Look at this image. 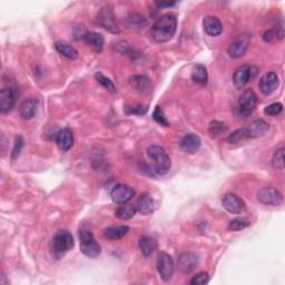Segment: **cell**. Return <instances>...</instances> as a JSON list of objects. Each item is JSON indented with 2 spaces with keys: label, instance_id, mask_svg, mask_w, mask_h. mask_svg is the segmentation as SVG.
Masks as SVG:
<instances>
[{
  "label": "cell",
  "instance_id": "obj_1",
  "mask_svg": "<svg viewBox=\"0 0 285 285\" xmlns=\"http://www.w3.org/2000/svg\"><path fill=\"white\" fill-rule=\"evenodd\" d=\"M177 18L174 14H166L158 18L152 27V38L156 42L171 40L176 32Z\"/></svg>",
  "mask_w": 285,
  "mask_h": 285
},
{
  "label": "cell",
  "instance_id": "obj_2",
  "mask_svg": "<svg viewBox=\"0 0 285 285\" xmlns=\"http://www.w3.org/2000/svg\"><path fill=\"white\" fill-rule=\"evenodd\" d=\"M147 156L152 162V167L157 175H165L171 168V158L166 151L158 145H152L147 149Z\"/></svg>",
  "mask_w": 285,
  "mask_h": 285
},
{
  "label": "cell",
  "instance_id": "obj_3",
  "mask_svg": "<svg viewBox=\"0 0 285 285\" xmlns=\"http://www.w3.org/2000/svg\"><path fill=\"white\" fill-rule=\"evenodd\" d=\"M79 243L81 253L89 259H96L102 253L101 245L96 242L94 235L88 229H79Z\"/></svg>",
  "mask_w": 285,
  "mask_h": 285
},
{
  "label": "cell",
  "instance_id": "obj_4",
  "mask_svg": "<svg viewBox=\"0 0 285 285\" xmlns=\"http://www.w3.org/2000/svg\"><path fill=\"white\" fill-rule=\"evenodd\" d=\"M74 238L71 233L66 231V229H62V231H58L55 234V236L53 238L52 250L55 256L62 257L74 248Z\"/></svg>",
  "mask_w": 285,
  "mask_h": 285
},
{
  "label": "cell",
  "instance_id": "obj_5",
  "mask_svg": "<svg viewBox=\"0 0 285 285\" xmlns=\"http://www.w3.org/2000/svg\"><path fill=\"white\" fill-rule=\"evenodd\" d=\"M257 103V98L255 92L252 89H245L238 101V114L241 117H249L253 113Z\"/></svg>",
  "mask_w": 285,
  "mask_h": 285
},
{
  "label": "cell",
  "instance_id": "obj_6",
  "mask_svg": "<svg viewBox=\"0 0 285 285\" xmlns=\"http://www.w3.org/2000/svg\"><path fill=\"white\" fill-rule=\"evenodd\" d=\"M97 23L113 34H119L120 29L117 25L113 9L111 7H104L97 15Z\"/></svg>",
  "mask_w": 285,
  "mask_h": 285
},
{
  "label": "cell",
  "instance_id": "obj_7",
  "mask_svg": "<svg viewBox=\"0 0 285 285\" xmlns=\"http://www.w3.org/2000/svg\"><path fill=\"white\" fill-rule=\"evenodd\" d=\"M174 270L175 266L172 256L165 253V252H161L157 256V271L160 273L163 281H171L174 274Z\"/></svg>",
  "mask_w": 285,
  "mask_h": 285
},
{
  "label": "cell",
  "instance_id": "obj_8",
  "mask_svg": "<svg viewBox=\"0 0 285 285\" xmlns=\"http://www.w3.org/2000/svg\"><path fill=\"white\" fill-rule=\"evenodd\" d=\"M250 42H251L250 35L243 34L235 37L227 48V53L229 55V57L240 58L244 56L250 46Z\"/></svg>",
  "mask_w": 285,
  "mask_h": 285
},
{
  "label": "cell",
  "instance_id": "obj_9",
  "mask_svg": "<svg viewBox=\"0 0 285 285\" xmlns=\"http://www.w3.org/2000/svg\"><path fill=\"white\" fill-rule=\"evenodd\" d=\"M257 200L264 205L278 206L282 204L283 196L276 188L264 187L260 189L259 193H257Z\"/></svg>",
  "mask_w": 285,
  "mask_h": 285
},
{
  "label": "cell",
  "instance_id": "obj_10",
  "mask_svg": "<svg viewBox=\"0 0 285 285\" xmlns=\"http://www.w3.org/2000/svg\"><path fill=\"white\" fill-rule=\"evenodd\" d=\"M199 255L194 252H184V253L178 256L177 260V267L180 273L189 274L193 272L199 265Z\"/></svg>",
  "mask_w": 285,
  "mask_h": 285
},
{
  "label": "cell",
  "instance_id": "obj_11",
  "mask_svg": "<svg viewBox=\"0 0 285 285\" xmlns=\"http://www.w3.org/2000/svg\"><path fill=\"white\" fill-rule=\"evenodd\" d=\"M19 92L15 87H5L0 91V111L2 113H7L14 108L17 102Z\"/></svg>",
  "mask_w": 285,
  "mask_h": 285
},
{
  "label": "cell",
  "instance_id": "obj_12",
  "mask_svg": "<svg viewBox=\"0 0 285 285\" xmlns=\"http://www.w3.org/2000/svg\"><path fill=\"white\" fill-rule=\"evenodd\" d=\"M135 195V191L129 187L128 185L125 184H117L115 185L112 192H111V197L115 204L123 205L128 203Z\"/></svg>",
  "mask_w": 285,
  "mask_h": 285
},
{
  "label": "cell",
  "instance_id": "obj_13",
  "mask_svg": "<svg viewBox=\"0 0 285 285\" xmlns=\"http://www.w3.org/2000/svg\"><path fill=\"white\" fill-rule=\"evenodd\" d=\"M222 205L228 213H232V214H241L245 211L244 201L238 195L232 194V193L224 195L223 200H222Z\"/></svg>",
  "mask_w": 285,
  "mask_h": 285
},
{
  "label": "cell",
  "instance_id": "obj_14",
  "mask_svg": "<svg viewBox=\"0 0 285 285\" xmlns=\"http://www.w3.org/2000/svg\"><path fill=\"white\" fill-rule=\"evenodd\" d=\"M202 141L201 138L196 134H187L183 137V139L179 142V147L186 154H195L201 149Z\"/></svg>",
  "mask_w": 285,
  "mask_h": 285
},
{
  "label": "cell",
  "instance_id": "obj_15",
  "mask_svg": "<svg viewBox=\"0 0 285 285\" xmlns=\"http://www.w3.org/2000/svg\"><path fill=\"white\" fill-rule=\"evenodd\" d=\"M277 86H278V77L274 71L266 73L265 75H263L260 79V84H259L260 90L262 91V94L264 95L272 94V92L277 88Z\"/></svg>",
  "mask_w": 285,
  "mask_h": 285
},
{
  "label": "cell",
  "instance_id": "obj_16",
  "mask_svg": "<svg viewBox=\"0 0 285 285\" xmlns=\"http://www.w3.org/2000/svg\"><path fill=\"white\" fill-rule=\"evenodd\" d=\"M252 76V68L249 65H242L235 70L233 75V83L236 88H243L249 83Z\"/></svg>",
  "mask_w": 285,
  "mask_h": 285
},
{
  "label": "cell",
  "instance_id": "obj_17",
  "mask_svg": "<svg viewBox=\"0 0 285 285\" xmlns=\"http://www.w3.org/2000/svg\"><path fill=\"white\" fill-rule=\"evenodd\" d=\"M268 129H270V126L265 120L257 119L252 123L249 127L245 128V133L248 138H257V137L264 136Z\"/></svg>",
  "mask_w": 285,
  "mask_h": 285
},
{
  "label": "cell",
  "instance_id": "obj_18",
  "mask_svg": "<svg viewBox=\"0 0 285 285\" xmlns=\"http://www.w3.org/2000/svg\"><path fill=\"white\" fill-rule=\"evenodd\" d=\"M203 26H204V30L208 36L216 37L223 32V25L221 20L215 16H206L204 20H203Z\"/></svg>",
  "mask_w": 285,
  "mask_h": 285
},
{
  "label": "cell",
  "instance_id": "obj_19",
  "mask_svg": "<svg viewBox=\"0 0 285 285\" xmlns=\"http://www.w3.org/2000/svg\"><path fill=\"white\" fill-rule=\"evenodd\" d=\"M136 210L142 215H149L154 211V200L149 193H142L138 196L136 202Z\"/></svg>",
  "mask_w": 285,
  "mask_h": 285
},
{
  "label": "cell",
  "instance_id": "obj_20",
  "mask_svg": "<svg viewBox=\"0 0 285 285\" xmlns=\"http://www.w3.org/2000/svg\"><path fill=\"white\" fill-rule=\"evenodd\" d=\"M57 146L60 151L66 152L71 149V146L74 145V135L73 131L69 128H64L58 131L56 137Z\"/></svg>",
  "mask_w": 285,
  "mask_h": 285
},
{
  "label": "cell",
  "instance_id": "obj_21",
  "mask_svg": "<svg viewBox=\"0 0 285 285\" xmlns=\"http://www.w3.org/2000/svg\"><path fill=\"white\" fill-rule=\"evenodd\" d=\"M37 108H38V101L36 98H29V100H26L20 105V109H19L20 117L25 120H29L31 118H34L37 112Z\"/></svg>",
  "mask_w": 285,
  "mask_h": 285
},
{
  "label": "cell",
  "instance_id": "obj_22",
  "mask_svg": "<svg viewBox=\"0 0 285 285\" xmlns=\"http://www.w3.org/2000/svg\"><path fill=\"white\" fill-rule=\"evenodd\" d=\"M129 84L135 90L141 92V94H146V92H149L151 89V81L149 78H146L145 76H131L129 78Z\"/></svg>",
  "mask_w": 285,
  "mask_h": 285
},
{
  "label": "cell",
  "instance_id": "obj_23",
  "mask_svg": "<svg viewBox=\"0 0 285 285\" xmlns=\"http://www.w3.org/2000/svg\"><path fill=\"white\" fill-rule=\"evenodd\" d=\"M84 40L92 51L101 53L104 47V37L98 32H86L84 35Z\"/></svg>",
  "mask_w": 285,
  "mask_h": 285
},
{
  "label": "cell",
  "instance_id": "obj_24",
  "mask_svg": "<svg viewBox=\"0 0 285 285\" xmlns=\"http://www.w3.org/2000/svg\"><path fill=\"white\" fill-rule=\"evenodd\" d=\"M129 227L126 225H113L104 229V236L111 241L123 239L128 233Z\"/></svg>",
  "mask_w": 285,
  "mask_h": 285
},
{
  "label": "cell",
  "instance_id": "obj_25",
  "mask_svg": "<svg viewBox=\"0 0 285 285\" xmlns=\"http://www.w3.org/2000/svg\"><path fill=\"white\" fill-rule=\"evenodd\" d=\"M138 245L141 254L144 256H150L157 249V241L154 238L142 235V236L139 238Z\"/></svg>",
  "mask_w": 285,
  "mask_h": 285
},
{
  "label": "cell",
  "instance_id": "obj_26",
  "mask_svg": "<svg viewBox=\"0 0 285 285\" xmlns=\"http://www.w3.org/2000/svg\"><path fill=\"white\" fill-rule=\"evenodd\" d=\"M55 48H56V51L62 55V56L68 59L74 60L78 57V52L76 51V48L66 41H57L55 43Z\"/></svg>",
  "mask_w": 285,
  "mask_h": 285
},
{
  "label": "cell",
  "instance_id": "obj_27",
  "mask_svg": "<svg viewBox=\"0 0 285 285\" xmlns=\"http://www.w3.org/2000/svg\"><path fill=\"white\" fill-rule=\"evenodd\" d=\"M192 79L194 80V83L199 84L200 86H206L208 80V75L205 66L201 64H197L193 67L192 70Z\"/></svg>",
  "mask_w": 285,
  "mask_h": 285
},
{
  "label": "cell",
  "instance_id": "obj_28",
  "mask_svg": "<svg viewBox=\"0 0 285 285\" xmlns=\"http://www.w3.org/2000/svg\"><path fill=\"white\" fill-rule=\"evenodd\" d=\"M136 212L137 210L134 204H127V203H126V204L120 205L119 207L116 208V211H115V216L119 218V220L127 221L135 216Z\"/></svg>",
  "mask_w": 285,
  "mask_h": 285
},
{
  "label": "cell",
  "instance_id": "obj_29",
  "mask_svg": "<svg viewBox=\"0 0 285 285\" xmlns=\"http://www.w3.org/2000/svg\"><path fill=\"white\" fill-rule=\"evenodd\" d=\"M227 130V126L225 123L220 122V120H213L208 126V134L211 137H217L225 133Z\"/></svg>",
  "mask_w": 285,
  "mask_h": 285
},
{
  "label": "cell",
  "instance_id": "obj_30",
  "mask_svg": "<svg viewBox=\"0 0 285 285\" xmlns=\"http://www.w3.org/2000/svg\"><path fill=\"white\" fill-rule=\"evenodd\" d=\"M249 226H251V221L248 220V218H235V220H232L228 224V231L232 232H238V231H242V229L248 228Z\"/></svg>",
  "mask_w": 285,
  "mask_h": 285
},
{
  "label": "cell",
  "instance_id": "obj_31",
  "mask_svg": "<svg viewBox=\"0 0 285 285\" xmlns=\"http://www.w3.org/2000/svg\"><path fill=\"white\" fill-rule=\"evenodd\" d=\"M95 78H96L98 83H100L104 87V88L107 89L108 91H111V92H116V86L114 85V83L111 79L107 78L106 76H104L101 73V71H98V73L95 74Z\"/></svg>",
  "mask_w": 285,
  "mask_h": 285
},
{
  "label": "cell",
  "instance_id": "obj_32",
  "mask_svg": "<svg viewBox=\"0 0 285 285\" xmlns=\"http://www.w3.org/2000/svg\"><path fill=\"white\" fill-rule=\"evenodd\" d=\"M284 149H278L275 151L272 158V165L275 169H283L285 166V161H284Z\"/></svg>",
  "mask_w": 285,
  "mask_h": 285
},
{
  "label": "cell",
  "instance_id": "obj_33",
  "mask_svg": "<svg viewBox=\"0 0 285 285\" xmlns=\"http://www.w3.org/2000/svg\"><path fill=\"white\" fill-rule=\"evenodd\" d=\"M245 138H248V137H246L245 128H241L234 130L233 133L227 137L226 140L227 142H229V144H236V142H240L241 140H243Z\"/></svg>",
  "mask_w": 285,
  "mask_h": 285
},
{
  "label": "cell",
  "instance_id": "obj_34",
  "mask_svg": "<svg viewBox=\"0 0 285 285\" xmlns=\"http://www.w3.org/2000/svg\"><path fill=\"white\" fill-rule=\"evenodd\" d=\"M283 105L281 103H273L264 108V114L267 116H277L282 113Z\"/></svg>",
  "mask_w": 285,
  "mask_h": 285
},
{
  "label": "cell",
  "instance_id": "obj_35",
  "mask_svg": "<svg viewBox=\"0 0 285 285\" xmlns=\"http://www.w3.org/2000/svg\"><path fill=\"white\" fill-rule=\"evenodd\" d=\"M153 118H154V120L157 124H160L162 126H165V127H168V126H169L168 120L165 117L163 109L160 106H156L154 113H153Z\"/></svg>",
  "mask_w": 285,
  "mask_h": 285
},
{
  "label": "cell",
  "instance_id": "obj_36",
  "mask_svg": "<svg viewBox=\"0 0 285 285\" xmlns=\"http://www.w3.org/2000/svg\"><path fill=\"white\" fill-rule=\"evenodd\" d=\"M149 111V107L145 105H135V106H126L125 108V113L127 115H138V116H141V115H145Z\"/></svg>",
  "mask_w": 285,
  "mask_h": 285
},
{
  "label": "cell",
  "instance_id": "obj_37",
  "mask_svg": "<svg viewBox=\"0 0 285 285\" xmlns=\"http://www.w3.org/2000/svg\"><path fill=\"white\" fill-rule=\"evenodd\" d=\"M210 282V276L206 272H200L197 273L195 276H193V278L191 279L189 283L192 285H205Z\"/></svg>",
  "mask_w": 285,
  "mask_h": 285
},
{
  "label": "cell",
  "instance_id": "obj_38",
  "mask_svg": "<svg viewBox=\"0 0 285 285\" xmlns=\"http://www.w3.org/2000/svg\"><path fill=\"white\" fill-rule=\"evenodd\" d=\"M24 147V139L21 136H17L15 138V142H14V149L12 152V158L15 161L16 158H18V156L20 155L21 150Z\"/></svg>",
  "mask_w": 285,
  "mask_h": 285
},
{
  "label": "cell",
  "instance_id": "obj_39",
  "mask_svg": "<svg viewBox=\"0 0 285 285\" xmlns=\"http://www.w3.org/2000/svg\"><path fill=\"white\" fill-rule=\"evenodd\" d=\"M275 37H276L275 30H274V29H270V30H266V31L264 32V35H263V39H264V40L267 41V42H271Z\"/></svg>",
  "mask_w": 285,
  "mask_h": 285
},
{
  "label": "cell",
  "instance_id": "obj_40",
  "mask_svg": "<svg viewBox=\"0 0 285 285\" xmlns=\"http://www.w3.org/2000/svg\"><path fill=\"white\" fill-rule=\"evenodd\" d=\"M176 5V3H156V6L158 8H168V7H173Z\"/></svg>",
  "mask_w": 285,
  "mask_h": 285
}]
</instances>
